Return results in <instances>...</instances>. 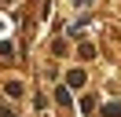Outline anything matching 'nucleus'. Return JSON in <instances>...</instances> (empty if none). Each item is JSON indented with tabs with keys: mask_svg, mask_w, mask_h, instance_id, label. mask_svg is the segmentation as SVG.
Masks as SVG:
<instances>
[{
	"mask_svg": "<svg viewBox=\"0 0 121 117\" xmlns=\"http://www.w3.org/2000/svg\"><path fill=\"white\" fill-rule=\"evenodd\" d=\"M103 117H121V102H110V106H103Z\"/></svg>",
	"mask_w": 121,
	"mask_h": 117,
	"instance_id": "obj_1",
	"label": "nucleus"
},
{
	"mask_svg": "<svg viewBox=\"0 0 121 117\" xmlns=\"http://www.w3.org/2000/svg\"><path fill=\"white\" fill-rule=\"evenodd\" d=\"M66 80H70V84H84V73H81V70H73V73H70Z\"/></svg>",
	"mask_w": 121,
	"mask_h": 117,
	"instance_id": "obj_2",
	"label": "nucleus"
},
{
	"mask_svg": "<svg viewBox=\"0 0 121 117\" xmlns=\"http://www.w3.org/2000/svg\"><path fill=\"white\" fill-rule=\"evenodd\" d=\"M0 117H15V113H11V110H4V113H0Z\"/></svg>",
	"mask_w": 121,
	"mask_h": 117,
	"instance_id": "obj_3",
	"label": "nucleus"
}]
</instances>
